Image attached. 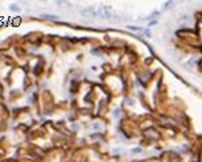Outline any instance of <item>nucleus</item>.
<instances>
[{
	"instance_id": "nucleus-2",
	"label": "nucleus",
	"mask_w": 202,
	"mask_h": 162,
	"mask_svg": "<svg viewBox=\"0 0 202 162\" xmlns=\"http://www.w3.org/2000/svg\"><path fill=\"white\" fill-rule=\"evenodd\" d=\"M81 14L84 16H97V10L93 7H86V8H82L81 10Z\"/></svg>"
},
{
	"instance_id": "nucleus-3",
	"label": "nucleus",
	"mask_w": 202,
	"mask_h": 162,
	"mask_svg": "<svg viewBox=\"0 0 202 162\" xmlns=\"http://www.w3.org/2000/svg\"><path fill=\"white\" fill-rule=\"evenodd\" d=\"M44 19H49V20H58V16L57 15H51V14H43L42 15Z\"/></svg>"
},
{
	"instance_id": "nucleus-4",
	"label": "nucleus",
	"mask_w": 202,
	"mask_h": 162,
	"mask_svg": "<svg viewBox=\"0 0 202 162\" xmlns=\"http://www.w3.org/2000/svg\"><path fill=\"white\" fill-rule=\"evenodd\" d=\"M10 10H11L12 12H18V14H19V12H22V10H20V8L18 7V6H15V4H12V6L10 7Z\"/></svg>"
},
{
	"instance_id": "nucleus-1",
	"label": "nucleus",
	"mask_w": 202,
	"mask_h": 162,
	"mask_svg": "<svg viewBox=\"0 0 202 162\" xmlns=\"http://www.w3.org/2000/svg\"><path fill=\"white\" fill-rule=\"evenodd\" d=\"M111 14H112V8H111L109 6H101V7L97 10V15L105 18V19H108V18L111 16Z\"/></svg>"
},
{
	"instance_id": "nucleus-5",
	"label": "nucleus",
	"mask_w": 202,
	"mask_h": 162,
	"mask_svg": "<svg viewBox=\"0 0 202 162\" xmlns=\"http://www.w3.org/2000/svg\"><path fill=\"white\" fill-rule=\"evenodd\" d=\"M115 118H119V110H115V114H113Z\"/></svg>"
}]
</instances>
